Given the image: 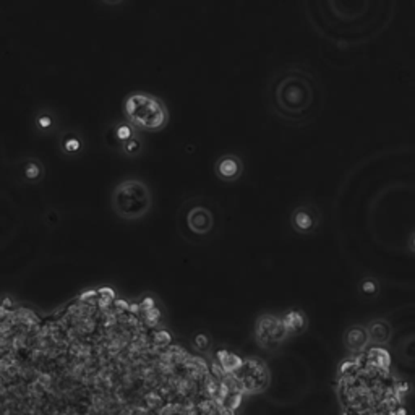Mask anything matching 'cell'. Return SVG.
<instances>
[{
  "label": "cell",
  "mask_w": 415,
  "mask_h": 415,
  "mask_svg": "<svg viewBox=\"0 0 415 415\" xmlns=\"http://www.w3.org/2000/svg\"><path fill=\"white\" fill-rule=\"evenodd\" d=\"M103 2H106L107 5H117V3L122 2V0H103Z\"/></svg>",
  "instance_id": "cell-19"
},
{
  "label": "cell",
  "mask_w": 415,
  "mask_h": 415,
  "mask_svg": "<svg viewBox=\"0 0 415 415\" xmlns=\"http://www.w3.org/2000/svg\"><path fill=\"white\" fill-rule=\"evenodd\" d=\"M268 101L274 116L287 123H305L319 106V89L315 78L303 68H286L271 78Z\"/></svg>",
  "instance_id": "cell-2"
},
{
  "label": "cell",
  "mask_w": 415,
  "mask_h": 415,
  "mask_svg": "<svg viewBox=\"0 0 415 415\" xmlns=\"http://www.w3.org/2000/svg\"><path fill=\"white\" fill-rule=\"evenodd\" d=\"M214 172H216L218 179H221L222 182H236L242 176L243 164L234 154H226V156L219 158L216 161Z\"/></svg>",
  "instance_id": "cell-9"
},
{
  "label": "cell",
  "mask_w": 415,
  "mask_h": 415,
  "mask_svg": "<svg viewBox=\"0 0 415 415\" xmlns=\"http://www.w3.org/2000/svg\"><path fill=\"white\" fill-rule=\"evenodd\" d=\"M125 119L143 132H159L169 123V111L161 99L148 93H135L123 103Z\"/></svg>",
  "instance_id": "cell-4"
},
{
  "label": "cell",
  "mask_w": 415,
  "mask_h": 415,
  "mask_svg": "<svg viewBox=\"0 0 415 415\" xmlns=\"http://www.w3.org/2000/svg\"><path fill=\"white\" fill-rule=\"evenodd\" d=\"M284 326H286V331L289 333V336H294V334H302L303 331H307L308 328V318L307 315L300 310H291L282 317Z\"/></svg>",
  "instance_id": "cell-11"
},
{
  "label": "cell",
  "mask_w": 415,
  "mask_h": 415,
  "mask_svg": "<svg viewBox=\"0 0 415 415\" xmlns=\"http://www.w3.org/2000/svg\"><path fill=\"white\" fill-rule=\"evenodd\" d=\"M308 23L338 46L363 41L372 0H303Z\"/></svg>",
  "instance_id": "cell-1"
},
{
  "label": "cell",
  "mask_w": 415,
  "mask_h": 415,
  "mask_svg": "<svg viewBox=\"0 0 415 415\" xmlns=\"http://www.w3.org/2000/svg\"><path fill=\"white\" fill-rule=\"evenodd\" d=\"M291 226L297 234L308 236L315 232L318 226V216L317 211L312 206H299L294 209L291 216Z\"/></svg>",
  "instance_id": "cell-7"
},
{
  "label": "cell",
  "mask_w": 415,
  "mask_h": 415,
  "mask_svg": "<svg viewBox=\"0 0 415 415\" xmlns=\"http://www.w3.org/2000/svg\"><path fill=\"white\" fill-rule=\"evenodd\" d=\"M368 336L372 346H388L393 338V326L388 319L384 318H375L367 324Z\"/></svg>",
  "instance_id": "cell-10"
},
{
  "label": "cell",
  "mask_w": 415,
  "mask_h": 415,
  "mask_svg": "<svg viewBox=\"0 0 415 415\" xmlns=\"http://www.w3.org/2000/svg\"><path fill=\"white\" fill-rule=\"evenodd\" d=\"M43 176V169H41V164L36 163H29L27 167H24V177H27L28 180H31V182H36V180L41 179Z\"/></svg>",
  "instance_id": "cell-14"
},
{
  "label": "cell",
  "mask_w": 415,
  "mask_h": 415,
  "mask_svg": "<svg viewBox=\"0 0 415 415\" xmlns=\"http://www.w3.org/2000/svg\"><path fill=\"white\" fill-rule=\"evenodd\" d=\"M342 341L347 352L362 354L367 351L370 344H372L370 342L367 324H365V326L363 324H352V326H349L346 331H344Z\"/></svg>",
  "instance_id": "cell-6"
},
{
  "label": "cell",
  "mask_w": 415,
  "mask_h": 415,
  "mask_svg": "<svg viewBox=\"0 0 415 415\" xmlns=\"http://www.w3.org/2000/svg\"><path fill=\"white\" fill-rule=\"evenodd\" d=\"M195 347H197L198 351H208L209 336H206V334H198V336L195 338Z\"/></svg>",
  "instance_id": "cell-16"
},
{
  "label": "cell",
  "mask_w": 415,
  "mask_h": 415,
  "mask_svg": "<svg viewBox=\"0 0 415 415\" xmlns=\"http://www.w3.org/2000/svg\"><path fill=\"white\" fill-rule=\"evenodd\" d=\"M255 336L259 347L273 351L278 346L286 341L289 333L286 331L284 322L281 317H273V315H263L257 319V328H255Z\"/></svg>",
  "instance_id": "cell-5"
},
{
  "label": "cell",
  "mask_w": 415,
  "mask_h": 415,
  "mask_svg": "<svg viewBox=\"0 0 415 415\" xmlns=\"http://www.w3.org/2000/svg\"><path fill=\"white\" fill-rule=\"evenodd\" d=\"M359 289L365 297H377L382 287H379V282L375 278H365L360 281Z\"/></svg>",
  "instance_id": "cell-13"
},
{
  "label": "cell",
  "mask_w": 415,
  "mask_h": 415,
  "mask_svg": "<svg viewBox=\"0 0 415 415\" xmlns=\"http://www.w3.org/2000/svg\"><path fill=\"white\" fill-rule=\"evenodd\" d=\"M139 148H142V146H139L138 139L130 138L128 142L123 143V153L128 154V156H133V154H137L139 151Z\"/></svg>",
  "instance_id": "cell-15"
},
{
  "label": "cell",
  "mask_w": 415,
  "mask_h": 415,
  "mask_svg": "<svg viewBox=\"0 0 415 415\" xmlns=\"http://www.w3.org/2000/svg\"><path fill=\"white\" fill-rule=\"evenodd\" d=\"M114 213L123 221H138L151 211L153 195L143 180L125 179L112 190Z\"/></svg>",
  "instance_id": "cell-3"
},
{
  "label": "cell",
  "mask_w": 415,
  "mask_h": 415,
  "mask_svg": "<svg viewBox=\"0 0 415 415\" xmlns=\"http://www.w3.org/2000/svg\"><path fill=\"white\" fill-rule=\"evenodd\" d=\"M409 248H411L412 253H415V231L412 232L411 239H409Z\"/></svg>",
  "instance_id": "cell-18"
},
{
  "label": "cell",
  "mask_w": 415,
  "mask_h": 415,
  "mask_svg": "<svg viewBox=\"0 0 415 415\" xmlns=\"http://www.w3.org/2000/svg\"><path fill=\"white\" fill-rule=\"evenodd\" d=\"M117 138L123 143L128 142V139L132 138V128H130L128 125H120L117 130Z\"/></svg>",
  "instance_id": "cell-17"
},
{
  "label": "cell",
  "mask_w": 415,
  "mask_h": 415,
  "mask_svg": "<svg viewBox=\"0 0 415 415\" xmlns=\"http://www.w3.org/2000/svg\"><path fill=\"white\" fill-rule=\"evenodd\" d=\"M368 362L373 365L375 368L382 370V372H388L391 367V357H389L388 351H384L382 346H373L368 351Z\"/></svg>",
  "instance_id": "cell-12"
},
{
  "label": "cell",
  "mask_w": 415,
  "mask_h": 415,
  "mask_svg": "<svg viewBox=\"0 0 415 415\" xmlns=\"http://www.w3.org/2000/svg\"><path fill=\"white\" fill-rule=\"evenodd\" d=\"M213 224L214 218L211 211L203 206L192 208L187 214V226L197 236H206V234L211 232Z\"/></svg>",
  "instance_id": "cell-8"
}]
</instances>
